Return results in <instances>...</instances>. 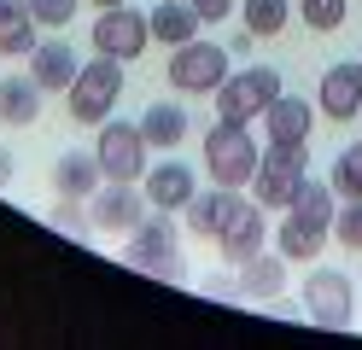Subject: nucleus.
Instances as JSON below:
<instances>
[{
	"label": "nucleus",
	"mask_w": 362,
	"mask_h": 350,
	"mask_svg": "<svg viewBox=\"0 0 362 350\" xmlns=\"http://www.w3.org/2000/svg\"><path fill=\"white\" fill-rule=\"evenodd\" d=\"M71 117L88 129H100L105 117H117V100H123V59H105L94 53V64H82L76 70V82H71Z\"/></svg>",
	"instance_id": "4"
},
{
	"label": "nucleus",
	"mask_w": 362,
	"mask_h": 350,
	"mask_svg": "<svg viewBox=\"0 0 362 350\" xmlns=\"http://www.w3.org/2000/svg\"><path fill=\"white\" fill-rule=\"evenodd\" d=\"M76 53H71V41L53 35V41H35V53H30V76L41 82V93H71L76 82Z\"/></svg>",
	"instance_id": "14"
},
{
	"label": "nucleus",
	"mask_w": 362,
	"mask_h": 350,
	"mask_svg": "<svg viewBox=\"0 0 362 350\" xmlns=\"http://www.w3.org/2000/svg\"><path fill=\"white\" fill-rule=\"evenodd\" d=\"M187 111H181L175 100H152L146 111H141V134H146V146H158V152H170V146H181L187 140Z\"/></svg>",
	"instance_id": "21"
},
{
	"label": "nucleus",
	"mask_w": 362,
	"mask_h": 350,
	"mask_svg": "<svg viewBox=\"0 0 362 350\" xmlns=\"http://www.w3.org/2000/svg\"><path fill=\"white\" fill-rule=\"evenodd\" d=\"M275 100H281V70L245 64L240 76H228V82L216 88V117H228V123H252V117H263Z\"/></svg>",
	"instance_id": "6"
},
{
	"label": "nucleus",
	"mask_w": 362,
	"mask_h": 350,
	"mask_svg": "<svg viewBox=\"0 0 362 350\" xmlns=\"http://www.w3.org/2000/svg\"><path fill=\"white\" fill-rule=\"evenodd\" d=\"M257 158H263V146L252 140L245 123H228V117H222L216 129H205V170H211L216 187H252Z\"/></svg>",
	"instance_id": "3"
},
{
	"label": "nucleus",
	"mask_w": 362,
	"mask_h": 350,
	"mask_svg": "<svg viewBox=\"0 0 362 350\" xmlns=\"http://www.w3.org/2000/svg\"><path fill=\"white\" fill-rule=\"evenodd\" d=\"M100 181H105V170L94 152H59L53 158V193L59 199H94Z\"/></svg>",
	"instance_id": "16"
},
{
	"label": "nucleus",
	"mask_w": 362,
	"mask_h": 350,
	"mask_svg": "<svg viewBox=\"0 0 362 350\" xmlns=\"http://www.w3.org/2000/svg\"><path fill=\"white\" fill-rule=\"evenodd\" d=\"M333 233V187L327 181H304L298 199L286 204V222H281V257L286 263H315Z\"/></svg>",
	"instance_id": "1"
},
{
	"label": "nucleus",
	"mask_w": 362,
	"mask_h": 350,
	"mask_svg": "<svg viewBox=\"0 0 362 350\" xmlns=\"http://www.w3.org/2000/svg\"><path fill=\"white\" fill-rule=\"evenodd\" d=\"M146 193L134 181H100V193L88 199V216H94L100 233H129L134 222H146Z\"/></svg>",
	"instance_id": "11"
},
{
	"label": "nucleus",
	"mask_w": 362,
	"mask_h": 350,
	"mask_svg": "<svg viewBox=\"0 0 362 350\" xmlns=\"http://www.w3.org/2000/svg\"><path fill=\"white\" fill-rule=\"evenodd\" d=\"M286 18H292L286 0H245V30L252 35H281Z\"/></svg>",
	"instance_id": "26"
},
{
	"label": "nucleus",
	"mask_w": 362,
	"mask_h": 350,
	"mask_svg": "<svg viewBox=\"0 0 362 350\" xmlns=\"http://www.w3.org/2000/svg\"><path fill=\"white\" fill-rule=\"evenodd\" d=\"M263 123H269V140H310L315 111H310V100H298V93H281V100L263 111Z\"/></svg>",
	"instance_id": "23"
},
{
	"label": "nucleus",
	"mask_w": 362,
	"mask_h": 350,
	"mask_svg": "<svg viewBox=\"0 0 362 350\" xmlns=\"http://www.w3.org/2000/svg\"><path fill=\"white\" fill-rule=\"evenodd\" d=\"M146 18H152V41H164V47L199 41V12H193V0H158Z\"/></svg>",
	"instance_id": "20"
},
{
	"label": "nucleus",
	"mask_w": 362,
	"mask_h": 350,
	"mask_svg": "<svg viewBox=\"0 0 362 350\" xmlns=\"http://www.w3.org/2000/svg\"><path fill=\"white\" fill-rule=\"evenodd\" d=\"M345 12H351V0H298V18L315 35H333L339 23H345Z\"/></svg>",
	"instance_id": "27"
},
{
	"label": "nucleus",
	"mask_w": 362,
	"mask_h": 350,
	"mask_svg": "<svg viewBox=\"0 0 362 350\" xmlns=\"http://www.w3.org/2000/svg\"><path fill=\"white\" fill-rule=\"evenodd\" d=\"M263 240H269V216H263V204L252 199V204H234V216H228V228L216 233V251H222V263L228 269H240V263H252V257L263 251Z\"/></svg>",
	"instance_id": "12"
},
{
	"label": "nucleus",
	"mask_w": 362,
	"mask_h": 350,
	"mask_svg": "<svg viewBox=\"0 0 362 350\" xmlns=\"http://www.w3.org/2000/svg\"><path fill=\"white\" fill-rule=\"evenodd\" d=\"M47 222L64 233V240H76V245H94V216L82 210V199H53V210H47Z\"/></svg>",
	"instance_id": "24"
},
{
	"label": "nucleus",
	"mask_w": 362,
	"mask_h": 350,
	"mask_svg": "<svg viewBox=\"0 0 362 350\" xmlns=\"http://www.w3.org/2000/svg\"><path fill=\"white\" fill-rule=\"evenodd\" d=\"M170 82L181 93H216L222 82H228V47H216V41L170 47Z\"/></svg>",
	"instance_id": "8"
},
{
	"label": "nucleus",
	"mask_w": 362,
	"mask_h": 350,
	"mask_svg": "<svg viewBox=\"0 0 362 350\" xmlns=\"http://www.w3.org/2000/svg\"><path fill=\"white\" fill-rule=\"evenodd\" d=\"M146 41H152V18L146 12H134L129 0L123 6H105L100 18H94V53H105V59H141L146 53Z\"/></svg>",
	"instance_id": "9"
},
{
	"label": "nucleus",
	"mask_w": 362,
	"mask_h": 350,
	"mask_svg": "<svg viewBox=\"0 0 362 350\" xmlns=\"http://www.w3.org/2000/svg\"><path fill=\"white\" fill-rule=\"evenodd\" d=\"M304 315H310L315 327H351V321H356L351 274H339V269H310V274H304Z\"/></svg>",
	"instance_id": "10"
},
{
	"label": "nucleus",
	"mask_w": 362,
	"mask_h": 350,
	"mask_svg": "<svg viewBox=\"0 0 362 350\" xmlns=\"http://www.w3.org/2000/svg\"><path fill=\"white\" fill-rule=\"evenodd\" d=\"M333 233L345 251L362 257V199H345V210H333Z\"/></svg>",
	"instance_id": "28"
},
{
	"label": "nucleus",
	"mask_w": 362,
	"mask_h": 350,
	"mask_svg": "<svg viewBox=\"0 0 362 350\" xmlns=\"http://www.w3.org/2000/svg\"><path fill=\"white\" fill-rule=\"evenodd\" d=\"M76 6H82V0H30V12H35L41 30H64V23L76 18Z\"/></svg>",
	"instance_id": "29"
},
{
	"label": "nucleus",
	"mask_w": 362,
	"mask_h": 350,
	"mask_svg": "<svg viewBox=\"0 0 362 350\" xmlns=\"http://www.w3.org/2000/svg\"><path fill=\"white\" fill-rule=\"evenodd\" d=\"M94 6H100V12H105V6H123V0H94Z\"/></svg>",
	"instance_id": "32"
},
{
	"label": "nucleus",
	"mask_w": 362,
	"mask_h": 350,
	"mask_svg": "<svg viewBox=\"0 0 362 350\" xmlns=\"http://www.w3.org/2000/svg\"><path fill=\"white\" fill-rule=\"evenodd\" d=\"M304 181H310V146L304 140H269L257 158V175H252V199L263 210H286Z\"/></svg>",
	"instance_id": "2"
},
{
	"label": "nucleus",
	"mask_w": 362,
	"mask_h": 350,
	"mask_svg": "<svg viewBox=\"0 0 362 350\" xmlns=\"http://www.w3.org/2000/svg\"><path fill=\"white\" fill-rule=\"evenodd\" d=\"M193 12H199V23H222L234 12V0H193Z\"/></svg>",
	"instance_id": "30"
},
{
	"label": "nucleus",
	"mask_w": 362,
	"mask_h": 350,
	"mask_svg": "<svg viewBox=\"0 0 362 350\" xmlns=\"http://www.w3.org/2000/svg\"><path fill=\"white\" fill-rule=\"evenodd\" d=\"M94 158H100L105 181H146V134H141V123L105 117L100 140H94Z\"/></svg>",
	"instance_id": "7"
},
{
	"label": "nucleus",
	"mask_w": 362,
	"mask_h": 350,
	"mask_svg": "<svg viewBox=\"0 0 362 350\" xmlns=\"http://www.w3.org/2000/svg\"><path fill=\"white\" fill-rule=\"evenodd\" d=\"M41 117V82L35 76H6L0 82V123L6 129H30Z\"/></svg>",
	"instance_id": "22"
},
{
	"label": "nucleus",
	"mask_w": 362,
	"mask_h": 350,
	"mask_svg": "<svg viewBox=\"0 0 362 350\" xmlns=\"http://www.w3.org/2000/svg\"><path fill=\"white\" fill-rule=\"evenodd\" d=\"M281 286H286V257L275 251H257L252 263H240V298L245 303H269V298H281Z\"/></svg>",
	"instance_id": "19"
},
{
	"label": "nucleus",
	"mask_w": 362,
	"mask_h": 350,
	"mask_svg": "<svg viewBox=\"0 0 362 350\" xmlns=\"http://www.w3.org/2000/svg\"><path fill=\"white\" fill-rule=\"evenodd\" d=\"M199 193V175L187 170V163H158V170L146 175V204L152 210H170V216H175V210H187V199Z\"/></svg>",
	"instance_id": "17"
},
{
	"label": "nucleus",
	"mask_w": 362,
	"mask_h": 350,
	"mask_svg": "<svg viewBox=\"0 0 362 350\" xmlns=\"http://www.w3.org/2000/svg\"><path fill=\"white\" fill-rule=\"evenodd\" d=\"M234 204H240V187H211V193H193L187 199V228H193V240H216L222 228H228L234 216Z\"/></svg>",
	"instance_id": "15"
},
{
	"label": "nucleus",
	"mask_w": 362,
	"mask_h": 350,
	"mask_svg": "<svg viewBox=\"0 0 362 350\" xmlns=\"http://www.w3.org/2000/svg\"><path fill=\"white\" fill-rule=\"evenodd\" d=\"M35 12L30 0H0V59H30L35 53Z\"/></svg>",
	"instance_id": "18"
},
{
	"label": "nucleus",
	"mask_w": 362,
	"mask_h": 350,
	"mask_svg": "<svg viewBox=\"0 0 362 350\" xmlns=\"http://www.w3.org/2000/svg\"><path fill=\"white\" fill-rule=\"evenodd\" d=\"M123 263L141 269V274H158V280H181V251H175V222H170V210H146V222L129 228Z\"/></svg>",
	"instance_id": "5"
},
{
	"label": "nucleus",
	"mask_w": 362,
	"mask_h": 350,
	"mask_svg": "<svg viewBox=\"0 0 362 350\" xmlns=\"http://www.w3.org/2000/svg\"><path fill=\"white\" fill-rule=\"evenodd\" d=\"M333 199H362V140L333 158Z\"/></svg>",
	"instance_id": "25"
},
{
	"label": "nucleus",
	"mask_w": 362,
	"mask_h": 350,
	"mask_svg": "<svg viewBox=\"0 0 362 350\" xmlns=\"http://www.w3.org/2000/svg\"><path fill=\"white\" fill-rule=\"evenodd\" d=\"M322 111L333 117V123H351V117H362V64H351V59H339V64H327V76H322Z\"/></svg>",
	"instance_id": "13"
},
{
	"label": "nucleus",
	"mask_w": 362,
	"mask_h": 350,
	"mask_svg": "<svg viewBox=\"0 0 362 350\" xmlns=\"http://www.w3.org/2000/svg\"><path fill=\"white\" fill-rule=\"evenodd\" d=\"M12 170H18V163H12V152H6V146H0V187H6V181H12Z\"/></svg>",
	"instance_id": "31"
}]
</instances>
